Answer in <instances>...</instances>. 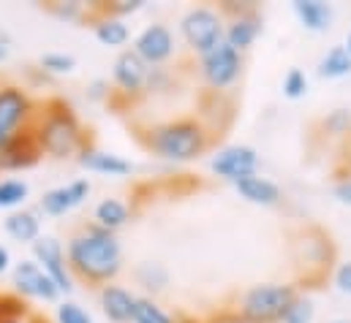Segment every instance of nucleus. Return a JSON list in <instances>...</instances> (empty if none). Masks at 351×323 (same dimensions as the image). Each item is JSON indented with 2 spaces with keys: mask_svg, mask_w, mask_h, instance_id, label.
I'll use <instances>...</instances> for the list:
<instances>
[{
  "mask_svg": "<svg viewBox=\"0 0 351 323\" xmlns=\"http://www.w3.org/2000/svg\"><path fill=\"white\" fill-rule=\"evenodd\" d=\"M66 261L74 280H82L93 288H104L114 283L123 272V244L117 234L104 231L95 223H85L69 237Z\"/></svg>",
  "mask_w": 351,
  "mask_h": 323,
  "instance_id": "obj_1",
  "label": "nucleus"
},
{
  "mask_svg": "<svg viewBox=\"0 0 351 323\" xmlns=\"http://www.w3.org/2000/svg\"><path fill=\"white\" fill-rule=\"evenodd\" d=\"M33 136L41 155L52 161H77V155L90 144L80 114L63 98H49L38 106Z\"/></svg>",
  "mask_w": 351,
  "mask_h": 323,
  "instance_id": "obj_2",
  "label": "nucleus"
},
{
  "mask_svg": "<svg viewBox=\"0 0 351 323\" xmlns=\"http://www.w3.org/2000/svg\"><path fill=\"white\" fill-rule=\"evenodd\" d=\"M142 144L147 153L169 163H188L202 158L210 144L213 133L199 117H175L167 122H156L142 133Z\"/></svg>",
  "mask_w": 351,
  "mask_h": 323,
  "instance_id": "obj_3",
  "label": "nucleus"
},
{
  "mask_svg": "<svg viewBox=\"0 0 351 323\" xmlns=\"http://www.w3.org/2000/svg\"><path fill=\"white\" fill-rule=\"evenodd\" d=\"M297 288L291 283H262L251 285L237 305L240 323H280L289 305L297 299Z\"/></svg>",
  "mask_w": 351,
  "mask_h": 323,
  "instance_id": "obj_4",
  "label": "nucleus"
},
{
  "mask_svg": "<svg viewBox=\"0 0 351 323\" xmlns=\"http://www.w3.org/2000/svg\"><path fill=\"white\" fill-rule=\"evenodd\" d=\"M38 117V103L33 95L14 81H0V150L16 136L33 131Z\"/></svg>",
  "mask_w": 351,
  "mask_h": 323,
  "instance_id": "obj_5",
  "label": "nucleus"
},
{
  "mask_svg": "<svg viewBox=\"0 0 351 323\" xmlns=\"http://www.w3.org/2000/svg\"><path fill=\"white\" fill-rule=\"evenodd\" d=\"M223 30H226V19L213 5H193L180 19V36L196 57L218 47L223 41Z\"/></svg>",
  "mask_w": 351,
  "mask_h": 323,
  "instance_id": "obj_6",
  "label": "nucleus"
},
{
  "mask_svg": "<svg viewBox=\"0 0 351 323\" xmlns=\"http://www.w3.org/2000/svg\"><path fill=\"white\" fill-rule=\"evenodd\" d=\"M243 66H245L243 55L237 49H232L226 41H221L218 47H213L210 52H204L199 57V74H202L204 84L215 92L234 87L243 77Z\"/></svg>",
  "mask_w": 351,
  "mask_h": 323,
  "instance_id": "obj_7",
  "label": "nucleus"
},
{
  "mask_svg": "<svg viewBox=\"0 0 351 323\" xmlns=\"http://www.w3.org/2000/svg\"><path fill=\"white\" fill-rule=\"evenodd\" d=\"M11 283H14V294L25 302V299H33V302H60V291L58 285L49 280V274L33 261V258H22L14 263L11 269Z\"/></svg>",
  "mask_w": 351,
  "mask_h": 323,
  "instance_id": "obj_8",
  "label": "nucleus"
},
{
  "mask_svg": "<svg viewBox=\"0 0 351 323\" xmlns=\"http://www.w3.org/2000/svg\"><path fill=\"white\" fill-rule=\"evenodd\" d=\"M30 258L49 274V280L58 285L60 296L71 294L74 291V274L69 269V261H66V247L58 237H38L36 242L30 244Z\"/></svg>",
  "mask_w": 351,
  "mask_h": 323,
  "instance_id": "obj_9",
  "label": "nucleus"
},
{
  "mask_svg": "<svg viewBox=\"0 0 351 323\" xmlns=\"http://www.w3.org/2000/svg\"><path fill=\"white\" fill-rule=\"evenodd\" d=\"M147 74L150 66H145L134 49H123L112 63V98L123 95L128 103L142 98L147 87Z\"/></svg>",
  "mask_w": 351,
  "mask_h": 323,
  "instance_id": "obj_10",
  "label": "nucleus"
},
{
  "mask_svg": "<svg viewBox=\"0 0 351 323\" xmlns=\"http://www.w3.org/2000/svg\"><path fill=\"white\" fill-rule=\"evenodd\" d=\"M210 171L226 182H240L259 174V153L248 144H229L210 158Z\"/></svg>",
  "mask_w": 351,
  "mask_h": 323,
  "instance_id": "obj_11",
  "label": "nucleus"
},
{
  "mask_svg": "<svg viewBox=\"0 0 351 323\" xmlns=\"http://www.w3.org/2000/svg\"><path fill=\"white\" fill-rule=\"evenodd\" d=\"M139 60L150 68H158V66H167L172 57H175V33L164 25V22H153L147 25L136 38H134V47H131Z\"/></svg>",
  "mask_w": 351,
  "mask_h": 323,
  "instance_id": "obj_12",
  "label": "nucleus"
},
{
  "mask_svg": "<svg viewBox=\"0 0 351 323\" xmlns=\"http://www.w3.org/2000/svg\"><path fill=\"white\" fill-rule=\"evenodd\" d=\"M90 190H93L90 179H74L69 185H58L38 198V212H44L47 218H63L88 201Z\"/></svg>",
  "mask_w": 351,
  "mask_h": 323,
  "instance_id": "obj_13",
  "label": "nucleus"
},
{
  "mask_svg": "<svg viewBox=\"0 0 351 323\" xmlns=\"http://www.w3.org/2000/svg\"><path fill=\"white\" fill-rule=\"evenodd\" d=\"M259 33H262V16H259V8L254 5V8H248V11H243V14L226 19L223 41H226L232 49H237V52L243 55V52H248V49L256 44Z\"/></svg>",
  "mask_w": 351,
  "mask_h": 323,
  "instance_id": "obj_14",
  "label": "nucleus"
},
{
  "mask_svg": "<svg viewBox=\"0 0 351 323\" xmlns=\"http://www.w3.org/2000/svg\"><path fill=\"white\" fill-rule=\"evenodd\" d=\"M134 305H136V294L128 291L125 285L109 283V285L98 288V307L109 323H131Z\"/></svg>",
  "mask_w": 351,
  "mask_h": 323,
  "instance_id": "obj_15",
  "label": "nucleus"
},
{
  "mask_svg": "<svg viewBox=\"0 0 351 323\" xmlns=\"http://www.w3.org/2000/svg\"><path fill=\"white\" fill-rule=\"evenodd\" d=\"M41 158L44 155L36 144L33 131H27L0 150V171H25V168H33Z\"/></svg>",
  "mask_w": 351,
  "mask_h": 323,
  "instance_id": "obj_16",
  "label": "nucleus"
},
{
  "mask_svg": "<svg viewBox=\"0 0 351 323\" xmlns=\"http://www.w3.org/2000/svg\"><path fill=\"white\" fill-rule=\"evenodd\" d=\"M77 163L90 171V174H104V177H128L131 174V163L125 161V158H120V155H114V153H106V150H101V147H95V144H88L80 155H77Z\"/></svg>",
  "mask_w": 351,
  "mask_h": 323,
  "instance_id": "obj_17",
  "label": "nucleus"
},
{
  "mask_svg": "<svg viewBox=\"0 0 351 323\" xmlns=\"http://www.w3.org/2000/svg\"><path fill=\"white\" fill-rule=\"evenodd\" d=\"M3 231L19 244H33L41 237V212L38 209H16L8 212V218L3 220Z\"/></svg>",
  "mask_w": 351,
  "mask_h": 323,
  "instance_id": "obj_18",
  "label": "nucleus"
},
{
  "mask_svg": "<svg viewBox=\"0 0 351 323\" xmlns=\"http://www.w3.org/2000/svg\"><path fill=\"white\" fill-rule=\"evenodd\" d=\"M234 190H237L248 204H256V207H278L280 198H283L280 188H278L272 179L262 177V174H254V177H245V179L234 182Z\"/></svg>",
  "mask_w": 351,
  "mask_h": 323,
  "instance_id": "obj_19",
  "label": "nucleus"
},
{
  "mask_svg": "<svg viewBox=\"0 0 351 323\" xmlns=\"http://www.w3.org/2000/svg\"><path fill=\"white\" fill-rule=\"evenodd\" d=\"M90 22H93V33L98 38V44L109 47V49H123L131 41V30L125 25V19L109 16V14H98L90 8Z\"/></svg>",
  "mask_w": 351,
  "mask_h": 323,
  "instance_id": "obj_20",
  "label": "nucleus"
},
{
  "mask_svg": "<svg viewBox=\"0 0 351 323\" xmlns=\"http://www.w3.org/2000/svg\"><path fill=\"white\" fill-rule=\"evenodd\" d=\"M131 218H134V212L123 198H101L93 209V223L104 231H112V234L125 229L131 223Z\"/></svg>",
  "mask_w": 351,
  "mask_h": 323,
  "instance_id": "obj_21",
  "label": "nucleus"
},
{
  "mask_svg": "<svg viewBox=\"0 0 351 323\" xmlns=\"http://www.w3.org/2000/svg\"><path fill=\"white\" fill-rule=\"evenodd\" d=\"M291 8H294V14H297L300 25H302L305 30H311V33H324V30L332 27L335 11H332V5L324 3V0H294Z\"/></svg>",
  "mask_w": 351,
  "mask_h": 323,
  "instance_id": "obj_22",
  "label": "nucleus"
},
{
  "mask_svg": "<svg viewBox=\"0 0 351 323\" xmlns=\"http://www.w3.org/2000/svg\"><path fill=\"white\" fill-rule=\"evenodd\" d=\"M316 74L322 79H343L351 74V55L346 52V47H332L324 52V57L319 60V68Z\"/></svg>",
  "mask_w": 351,
  "mask_h": 323,
  "instance_id": "obj_23",
  "label": "nucleus"
},
{
  "mask_svg": "<svg viewBox=\"0 0 351 323\" xmlns=\"http://www.w3.org/2000/svg\"><path fill=\"white\" fill-rule=\"evenodd\" d=\"M134 277H136V283H139L147 294H161V291H167V285H169V272H167V266L158 263V261H142V263L134 269Z\"/></svg>",
  "mask_w": 351,
  "mask_h": 323,
  "instance_id": "obj_24",
  "label": "nucleus"
},
{
  "mask_svg": "<svg viewBox=\"0 0 351 323\" xmlns=\"http://www.w3.org/2000/svg\"><path fill=\"white\" fill-rule=\"evenodd\" d=\"M30 196V185L25 179H16V177H8V179H0V209H22L25 201Z\"/></svg>",
  "mask_w": 351,
  "mask_h": 323,
  "instance_id": "obj_25",
  "label": "nucleus"
},
{
  "mask_svg": "<svg viewBox=\"0 0 351 323\" xmlns=\"http://www.w3.org/2000/svg\"><path fill=\"white\" fill-rule=\"evenodd\" d=\"M131 323H180V321H177L175 315H169L153 296H136Z\"/></svg>",
  "mask_w": 351,
  "mask_h": 323,
  "instance_id": "obj_26",
  "label": "nucleus"
},
{
  "mask_svg": "<svg viewBox=\"0 0 351 323\" xmlns=\"http://www.w3.org/2000/svg\"><path fill=\"white\" fill-rule=\"evenodd\" d=\"M38 66L47 77H69L77 71V57L66 52H44L38 57Z\"/></svg>",
  "mask_w": 351,
  "mask_h": 323,
  "instance_id": "obj_27",
  "label": "nucleus"
},
{
  "mask_svg": "<svg viewBox=\"0 0 351 323\" xmlns=\"http://www.w3.org/2000/svg\"><path fill=\"white\" fill-rule=\"evenodd\" d=\"M47 11L63 22H82L90 16V8L82 0H52L47 3Z\"/></svg>",
  "mask_w": 351,
  "mask_h": 323,
  "instance_id": "obj_28",
  "label": "nucleus"
},
{
  "mask_svg": "<svg viewBox=\"0 0 351 323\" xmlns=\"http://www.w3.org/2000/svg\"><path fill=\"white\" fill-rule=\"evenodd\" d=\"M313 318H316V305H313V299L297 296V299L289 305V310H286V315H283L280 323H313Z\"/></svg>",
  "mask_w": 351,
  "mask_h": 323,
  "instance_id": "obj_29",
  "label": "nucleus"
},
{
  "mask_svg": "<svg viewBox=\"0 0 351 323\" xmlns=\"http://www.w3.org/2000/svg\"><path fill=\"white\" fill-rule=\"evenodd\" d=\"M55 321L58 323H93L90 313L77 305V302H69V299H60L58 302V310H55Z\"/></svg>",
  "mask_w": 351,
  "mask_h": 323,
  "instance_id": "obj_30",
  "label": "nucleus"
},
{
  "mask_svg": "<svg viewBox=\"0 0 351 323\" xmlns=\"http://www.w3.org/2000/svg\"><path fill=\"white\" fill-rule=\"evenodd\" d=\"M324 133L330 136H346L351 133V109H335L322 120Z\"/></svg>",
  "mask_w": 351,
  "mask_h": 323,
  "instance_id": "obj_31",
  "label": "nucleus"
},
{
  "mask_svg": "<svg viewBox=\"0 0 351 323\" xmlns=\"http://www.w3.org/2000/svg\"><path fill=\"white\" fill-rule=\"evenodd\" d=\"M142 8H145V0H112L106 5H93V11L109 14V16H117V19H125V16H131Z\"/></svg>",
  "mask_w": 351,
  "mask_h": 323,
  "instance_id": "obj_32",
  "label": "nucleus"
},
{
  "mask_svg": "<svg viewBox=\"0 0 351 323\" xmlns=\"http://www.w3.org/2000/svg\"><path fill=\"white\" fill-rule=\"evenodd\" d=\"M305 92H308V77L300 68H289L286 77H283V95L291 98V101H297Z\"/></svg>",
  "mask_w": 351,
  "mask_h": 323,
  "instance_id": "obj_33",
  "label": "nucleus"
},
{
  "mask_svg": "<svg viewBox=\"0 0 351 323\" xmlns=\"http://www.w3.org/2000/svg\"><path fill=\"white\" fill-rule=\"evenodd\" d=\"M172 87V74L167 66H158V68H150L147 74V87H145V95H161Z\"/></svg>",
  "mask_w": 351,
  "mask_h": 323,
  "instance_id": "obj_34",
  "label": "nucleus"
},
{
  "mask_svg": "<svg viewBox=\"0 0 351 323\" xmlns=\"http://www.w3.org/2000/svg\"><path fill=\"white\" fill-rule=\"evenodd\" d=\"M85 98L93 103H104V101H112V84L109 79H93L85 90Z\"/></svg>",
  "mask_w": 351,
  "mask_h": 323,
  "instance_id": "obj_35",
  "label": "nucleus"
},
{
  "mask_svg": "<svg viewBox=\"0 0 351 323\" xmlns=\"http://www.w3.org/2000/svg\"><path fill=\"white\" fill-rule=\"evenodd\" d=\"M335 288L341 294H351V261L349 263H341L335 269Z\"/></svg>",
  "mask_w": 351,
  "mask_h": 323,
  "instance_id": "obj_36",
  "label": "nucleus"
},
{
  "mask_svg": "<svg viewBox=\"0 0 351 323\" xmlns=\"http://www.w3.org/2000/svg\"><path fill=\"white\" fill-rule=\"evenodd\" d=\"M332 196H335L343 207H351V177H343V179H338V182H335Z\"/></svg>",
  "mask_w": 351,
  "mask_h": 323,
  "instance_id": "obj_37",
  "label": "nucleus"
},
{
  "mask_svg": "<svg viewBox=\"0 0 351 323\" xmlns=\"http://www.w3.org/2000/svg\"><path fill=\"white\" fill-rule=\"evenodd\" d=\"M14 269V258H11V250L5 244H0V277L8 274Z\"/></svg>",
  "mask_w": 351,
  "mask_h": 323,
  "instance_id": "obj_38",
  "label": "nucleus"
},
{
  "mask_svg": "<svg viewBox=\"0 0 351 323\" xmlns=\"http://www.w3.org/2000/svg\"><path fill=\"white\" fill-rule=\"evenodd\" d=\"M0 323H47V321H41V318H33V315H27V318H0Z\"/></svg>",
  "mask_w": 351,
  "mask_h": 323,
  "instance_id": "obj_39",
  "label": "nucleus"
},
{
  "mask_svg": "<svg viewBox=\"0 0 351 323\" xmlns=\"http://www.w3.org/2000/svg\"><path fill=\"white\" fill-rule=\"evenodd\" d=\"M8 52H11V47H3V44H0V63L8 57Z\"/></svg>",
  "mask_w": 351,
  "mask_h": 323,
  "instance_id": "obj_40",
  "label": "nucleus"
},
{
  "mask_svg": "<svg viewBox=\"0 0 351 323\" xmlns=\"http://www.w3.org/2000/svg\"><path fill=\"white\" fill-rule=\"evenodd\" d=\"M343 47H346V52L351 55V30H349V36H346V44H343Z\"/></svg>",
  "mask_w": 351,
  "mask_h": 323,
  "instance_id": "obj_41",
  "label": "nucleus"
},
{
  "mask_svg": "<svg viewBox=\"0 0 351 323\" xmlns=\"http://www.w3.org/2000/svg\"><path fill=\"white\" fill-rule=\"evenodd\" d=\"M332 323H351V321H332Z\"/></svg>",
  "mask_w": 351,
  "mask_h": 323,
  "instance_id": "obj_42",
  "label": "nucleus"
},
{
  "mask_svg": "<svg viewBox=\"0 0 351 323\" xmlns=\"http://www.w3.org/2000/svg\"><path fill=\"white\" fill-rule=\"evenodd\" d=\"M349 296H351V294H349Z\"/></svg>",
  "mask_w": 351,
  "mask_h": 323,
  "instance_id": "obj_43",
  "label": "nucleus"
}]
</instances>
